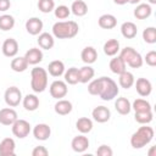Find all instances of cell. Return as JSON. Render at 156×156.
<instances>
[{
	"instance_id": "obj_1",
	"label": "cell",
	"mask_w": 156,
	"mask_h": 156,
	"mask_svg": "<svg viewBox=\"0 0 156 156\" xmlns=\"http://www.w3.org/2000/svg\"><path fill=\"white\" fill-rule=\"evenodd\" d=\"M79 32V26L74 21H58L52 26V35L57 39L74 38Z\"/></svg>"
},
{
	"instance_id": "obj_2",
	"label": "cell",
	"mask_w": 156,
	"mask_h": 156,
	"mask_svg": "<svg viewBox=\"0 0 156 156\" xmlns=\"http://www.w3.org/2000/svg\"><path fill=\"white\" fill-rule=\"evenodd\" d=\"M154 129L146 124L138 128L130 136V145L133 149H141L154 139Z\"/></svg>"
},
{
	"instance_id": "obj_3",
	"label": "cell",
	"mask_w": 156,
	"mask_h": 156,
	"mask_svg": "<svg viewBox=\"0 0 156 156\" xmlns=\"http://www.w3.org/2000/svg\"><path fill=\"white\" fill-rule=\"evenodd\" d=\"M30 88L34 93H43L48 88V71L43 67H34L30 72Z\"/></svg>"
},
{
	"instance_id": "obj_4",
	"label": "cell",
	"mask_w": 156,
	"mask_h": 156,
	"mask_svg": "<svg viewBox=\"0 0 156 156\" xmlns=\"http://www.w3.org/2000/svg\"><path fill=\"white\" fill-rule=\"evenodd\" d=\"M100 90H99V96L104 100V101H110L112 99H115L118 93V85L117 83L108 77H100Z\"/></svg>"
},
{
	"instance_id": "obj_5",
	"label": "cell",
	"mask_w": 156,
	"mask_h": 156,
	"mask_svg": "<svg viewBox=\"0 0 156 156\" xmlns=\"http://www.w3.org/2000/svg\"><path fill=\"white\" fill-rule=\"evenodd\" d=\"M119 57L132 68H140L144 63L143 56L132 46H126L119 51Z\"/></svg>"
},
{
	"instance_id": "obj_6",
	"label": "cell",
	"mask_w": 156,
	"mask_h": 156,
	"mask_svg": "<svg viewBox=\"0 0 156 156\" xmlns=\"http://www.w3.org/2000/svg\"><path fill=\"white\" fill-rule=\"evenodd\" d=\"M23 96H22V91L17 88V87H10L5 90L4 94V100L6 102L7 106L10 107H16L21 104Z\"/></svg>"
},
{
	"instance_id": "obj_7",
	"label": "cell",
	"mask_w": 156,
	"mask_h": 156,
	"mask_svg": "<svg viewBox=\"0 0 156 156\" xmlns=\"http://www.w3.org/2000/svg\"><path fill=\"white\" fill-rule=\"evenodd\" d=\"M12 127V134L20 139H24L26 136H28V134L30 133V124L28 121L26 119H16L15 123L11 126Z\"/></svg>"
},
{
	"instance_id": "obj_8",
	"label": "cell",
	"mask_w": 156,
	"mask_h": 156,
	"mask_svg": "<svg viewBox=\"0 0 156 156\" xmlns=\"http://www.w3.org/2000/svg\"><path fill=\"white\" fill-rule=\"evenodd\" d=\"M49 91H50V95L54 98V99H62L67 95L68 93V88H67V83L65 80H54L51 84H50V88H49Z\"/></svg>"
},
{
	"instance_id": "obj_9",
	"label": "cell",
	"mask_w": 156,
	"mask_h": 156,
	"mask_svg": "<svg viewBox=\"0 0 156 156\" xmlns=\"http://www.w3.org/2000/svg\"><path fill=\"white\" fill-rule=\"evenodd\" d=\"M17 118H18L17 112L10 106L0 110V124H2V126H12Z\"/></svg>"
},
{
	"instance_id": "obj_10",
	"label": "cell",
	"mask_w": 156,
	"mask_h": 156,
	"mask_svg": "<svg viewBox=\"0 0 156 156\" xmlns=\"http://www.w3.org/2000/svg\"><path fill=\"white\" fill-rule=\"evenodd\" d=\"M1 51L6 57H15L18 52V43L13 38H7L2 45H1Z\"/></svg>"
},
{
	"instance_id": "obj_11",
	"label": "cell",
	"mask_w": 156,
	"mask_h": 156,
	"mask_svg": "<svg viewBox=\"0 0 156 156\" xmlns=\"http://www.w3.org/2000/svg\"><path fill=\"white\" fill-rule=\"evenodd\" d=\"M134 85H135L136 93L143 98L149 96L152 91V84L146 78H138L136 82H134Z\"/></svg>"
},
{
	"instance_id": "obj_12",
	"label": "cell",
	"mask_w": 156,
	"mask_h": 156,
	"mask_svg": "<svg viewBox=\"0 0 156 156\" xmlns=\"http://www.w3.org/2000/svg\"><path fill=\"white\" fill-rule=\"evenodd\" d=\"M33 135L37 140L40 141H45L49 139V136L51 135V128L49 127V124L46 123H38L37 126H34L33 128Z\"/></svg>"
},
{
	"instance_id": "obj_13",
	"label": "cell",
	"mask_w": 156,
	"mask_h": 156,
	"mask_svg": "<svg viewBox=\"0 0 156 156\" xmlns=\"http://www.w3.org/2000/svg\"><path fill=\"white\" fill-rule=\"evenodd\" d=\"M71 146H72V150L78 152V154H82L84 151L88 150L89 147V139L84 135V134H80V135H77L72 139L71 141Z\"/></svg>"
},
{
	"instance_id": "obj_14",
	"label": "cell",
	"mask_w": 156,
	"mask_h": 156,
	"mask_svg": "<svg viewBox=\"0 0 156 156\" xmlns=\"http://www.w3.org/2000/svg\"><path fill=\"white\" fill-rule=\"evenodd\" d=\"M43 27H44V23L38 17H30L26 22V30L30 35H39L43 30Z\"/></svg>"
},
{
	"instance_id": "obj_15",
	"label": "cell",
	"mask_w": 156,
	"mask_h": 156,
	"mask_svg": "<svg viewBox=\"0 0 156 156\" xmlns=\"http://www.w3.org/2000/svg\"><path fill=\"white\" fill-rule=\"evenodd\" d=\"M91 116L95 122L98 123H105L110 119L111 112L106 106H98L91 111Z\"/></svg>"
},
{
	"instance_id": "obj_16",
	"label": "cell",
	"mask_w": 156,
	"mask_h": 156,
	"mask_svg": "<svg viewBox=\"0 0 156 156\" xmlns=\"http://www.w3.org/2000/svg\"><path fill=\"white\" fill-rule=\"evenodd\" d=\"M16 143L12 138H4L0 141V156H15Z\"/></svg>"
},
{
	"instance_id": "obj_17",
	"label": "cell",
	"mask_w": 156,
	"mask_h": 156,
	"mask_svg": "<svg viewBox=\"0 0 156 156\" xmlns=\"http://www.w3.org/2000/svg\"><path fill=\"white\" fill-rule=\"evenodd\" d=\"M24 57H26L28 65L35 66V65H38L39 62L43 61V51L39 48H30L29 50L26 51Z\"/></svg>"
},
{
	"instance_id": "obj_18",
	"label": "cell",
	"mask_w": 156,
	"mask_h": 156,
	"mask_svg": "<svg viewBox=\"0 0 156 156\" xmlns=\"http://www.w3.org/2000/svg\"><path fill=\"white\" fill-rule=\"evenodd\" d=\"M38 45L40 49H44V50H50L54 48L55 45V39H54V35L50 34V33H46V32H43L38 35Z\"/></svg>"
},
{
	"instance_id": "obj_19",
	"label": "cell",
	"mask_w": 156,
	"mask_h": 156,
	"mask_svg": "<svg viewBox=\"0 0 156 156\" xmlns=\"http://www.w3.org/2000/svg\"><path fill=\"white\" fill-rule=\"evenodd\" d=\"M54 110H55V112H56L57 115H60V116H66V115H68V113L72 112L73 105H72V102H71L69 100L58 99L57 102H56L55 106H54Z\"/></svg>"
},
{
	"instance_id": "obj_20",
	"label": "cell",
	"mask_w": 156,
	"mask_h": 156,
	"mask_svg": "<svg viewBox=\"0 0 156 156\" xmlns=\"http://www.w3.org/2000/svg\"><path fill=\"white\" fill-rule=\"evenodd\" d=\"M151 13H152V9L150 4H138L133 12L136 20H146L151 16Z\"/></svg>"
},
{
	"instance_id": "obj_21",
	"label": "cell",
	"mask_w": 156,
	"mask_h": 156,
	"mask_svg": "<svg viewBox=\"0 0 156 156\" xmlns=\"http://www.w3.org/2000/svg\"><path fill=\"white\" fill-rule=\"evenodd\" d=\"M99 27L102 29H112L117 26V18L111 13H104L98 20Z\"/></svg>"
},
{
	"instance_id": "obj_22",
	"label": "cell",
	"mask_w": 156,
	"mask_h": 156,
	"mask_svg": "<svg viewBox=\"0 0 156 156\" xmlns=\"http://www.w3.org/2000/svg\"><path fill=\"white\" fill-rule=\"evenodd\" d=\"M115 108H116V111H117L119 115L124 116V115H128V113L130 112V110H132V104H130V101H129L127 98L121 96V98H117V99H116V101H115Z\"/></svg>"
},
{
	"instance_id": "obj_23",
	"label": "cell",
	"mask_w": 156,
	"mask_h": 156,
	"mask_svg": "<svg viewBox=\"0 0 156 156\" xmlns=\"http://www.w3.org/2000/svg\"><path fill=\"white\" fill-rule=\"evenodd\" d=\"M136 33H138V28H136V24L130 22V21H127V22H123L122 26H121V34L126 38V39H133L136 37Z\"/></svg>"
},
{
	"instance_id": "obj_24",
	"label": "cell",
	"mask_w": 156,
	"mask_h": 156,
	"mask_svg": "<svg viewBox=\"0 0 156 156\" xmlns=\"http://www.w3.org/2000/svg\"><path fill=\"white\" fill-rule=\"evenodd\" d=\"M46 71H48V73H49L50 76H52V77H61V76L65 73V71H66L65 63H63L62 61H60V60H54V61H51V62L49 63Z\"/></svg>"
},
{
	"instance_id": "obj_25",
	"label": "cell",
	"mask_w": 156,
	"mask_h": 156,
	"mask_svg": "<svg viewBox=\"0 0 156 156\" xmlns=\"http://www.w3.org/2000/svg\"><path fill=\"white\" fill-rule=\"evenodd\" d=\"M80 58L85 65H91L98 58V52L93 46H85L80 52Z\"/></svg>"
},
{
	"instance_id": "obj_26",
	"label": "cell",
	"mask_w": 156,
	"mask_h": 156,
	"mask_svg": "<svg viewBox=\"0 0 156 156\" xmlns=\"http://www.w3.org/2000/svg\"><path fill=\"white\" fill-rule=\"evenodd\" d=\"M22 104H23L24 110H27V111H35L39 107L40 101H39V98L35 94H27L22 99Z\"/></svg>"
},
{
	"instance_id": "obj_27",
	"label": "cell",
	"mask_w": 156,
	"mask_h": 156,
	"mask_svg": "<svg viewBox=\"0 0 156 156\" xmlns=\"http://www.w3.org/2000/svg\"><path fill=\"white\" fill-rule=\"evenodd\" d=\"M71 12L77 17H83L88 13V5L84 0H76L71 5Z\"/></svg>"
},
{
	"instance_id": "obj_28",
	"label": "cell",
	"mask_w": 156,
	"mask_h": 156,
	"mask_svg": "<svg viewBox=\"0 0 156 156\" xmlns=\"http://www.w3.org/2000/svg\"><path fill=\"white\" fill-rule=\"evenodd\" d=\"M108 67H110L111 72L115 73V74H121L122 72H124V71L127 69V65H126V62L119 57V55H118V56H115L113 58H111V61H110V63H108Z\"/></svg>"
},
{
	"instance_id": "obj_29",
	"label": "cell",
	"mask_w": 156,
	"mask_h": 156,
	"mask_svg": "<svg viewBox=\"0 0 156 156\" xmlns=\"http://www.w3.org/2000/svg\"><path fill=\"white\" fill-rule=\"evenodd\" d=\"M10 66H11V69L12 71H15L17 73H21V72H24L28 68L29 65H28V62H27V60H26L24 56H17V57L15 56L11 60Z\"/></svg>"
},
{
	"instance_id": "obj_30",
	"label": "cell",
	"mask_w": 156,
	"mask_h": 156,
	"mask_svg": "<svg viewBox=\"0 0 156 156\" xmlns=\"http://www.w3.org/2000/svg\"><path fill=\"white\" fill-rule=\"evenodd\" d=\"M119 78H118V83L121 85V88L123 89H129L134 85V82H135V78L133 76L132 72H128L127 69L124 72H122L121 74H118Z\"/></svg>"
},
{
	"instance_id": "obj_31",
	"label": "cell",
	"mask_w": 156,
	"mask_h": 156,
	"mask_svg": "<svg viewBox=\"0 0 156 156\" xmlns=\"http://www.w3.org/2000/svg\"><path fill=\"white\" fill-rule=\"evenodd\" d=\"M63 77H65V82L69 85H74L79 83V68L69 67L67 71H65Z\"/></svg>"
},
{
	"instance_id": "obj_32",
	"label": "cell",
	"mask_w": 156,
	"mask_h": 156,
	"mask_svg": "<svg viewBox=\"0 0 156 156\" xmlns=\"http://www.w3.org/2000/svg\"><path fill=\"white\" fill-rule=\"evenodd\" d=\"M104 52L107 56H116L119 52V41L117 39H108L104 44Z\"/></svg>"
},
{
	"instance_id": "obj_33",
	"label": "cell",
	"mask_w": 156,
	"mask_h": 156,
	"mask_svg": "<svg viewBox=\"0 0 156 156\" xmlns=\"http://www.w3.org/2000/svg\"><path fill=\"white\" fill-rule=\"evenodd\" d=\"M94 74H95V71L90 65L80 67L79 68V83L85 84V83L90 82L94 78Z\"/></svg>"
},
{
	"instance_id": "obj_34",
	"label": "cell",
	"mask_w": 156,
	"mask_h": 156,
	"mask_svg": "<svg viewBox=\"0 0 156 156\" xmlns=\"http://www.w3.org/2000/svg\"><path fill=\"white\" fill-rule=\"evenodd\" d=\"M76 128L82 134H87V133L91 132V129H93V121L88 117H80L76 122Z\"/></svg>"
},
{
	"instance_id": "obj_35",
	"label": "cell",
	"mask_w": 156,
	"mask_h": 156,
	"mask_svg": "<svg viewBox=\"0 0 156 156\" xmlns=\"http://www.w3.org/2000/svg\"><path fill=\"white\" fill-rule=\"evenodd\" d=\"M132 108L135 112H144L151 110V104L145 99H135L132 104Z\"/></svg>"
},
{
	"instance_id": "obj_36",
	"label": "cell",
	"mask_w": 156,
	"mask_h": 156,
	"mask_svg": "<svg viewBox=\"0 0 156 156\" xmlns=\"http://www.w3.org/2000/svg\"><path fill=\"white\" fill-rule=\"evenodd\" d=\"M154 118V113L152 111H144V112H135L134 115V119L135 122H138L139 124H149Z\"/></svg>"
},
{
	"instance_id": "obj_37",
	"label": "cell",
	"mask_w": 156,
	"mask_h": 156,
	"mask_svg": "<svg viewBox=\"0 0 156 156\" xmlns=\"http://www.w3.org/2000/svg\"><path fill=\"white\" fill-rule=\"evenodd\" d=\"M15 27V18L11 15H1L0 16V29L1 30H10Z\"/></svg>"
},
{
	"instance_id": "obj_38",
	"label": "cell",
	"mask_w": 156,
	"mask_h": 156,
	"mask_svg": "<svg viewBox=\"0 0 156 156\" xmlns=\"http://www.w3.org/2000/svg\"><path fill=\"white\" fill-rule=\"evenodd\" d=\"M143 39L147 44H155L156 43V28L155 27H147L143 30Z\"/></svg>"
},
{
	"instance_id": "obj_39",
	"label": "cell",
	"mask_w": 156,
	"mask_h": 156,
	"mask_svg": "<svg viewBox=\"0 0 156 156\" xmlns=\"http://www.w3.org/2000/svg\"><path fill=\"white\" fill-rule=\"evenodd\" d=\"M38 9L43 13H50L55 9V0H39Z\"/></svg>"
},
{
	"instance_id": "obj_40",
	"label": "cell",
	"mask_w": 156,
	"mask_h": 156,
	"mask_svg": "<svg viewBox=\"0 0 156 156\" xmlns=\"http://www.w3.org/2000/svg\"><path fill=\"white\" fill-rule=\"evenodd\" d=\"M54 13L55 17L58 20H66L69 15H71V9L66 5H58L54 9Z\"/></svg>"
},
{
	"instance_id": "obj_41",
	"label": "cell",
	"mask_w": 156,
	"mask_h": 156,
	"mask_svg": "<svg viewBox=\"0 0 156 156\" xmlns=\"http://www.w3.org/2000/svg\"><path fill=\"white\" fill-rule=\"evenodd\" d=\"M99 90H100V80L99 78L96 79H91L88 84V93L90 95H99Z\"/></svg>"
},
{
	"instance_id": "obj_42",
	"label": "cell",
	"mask_w": 156,
	"mask_h": 156,
	"mask_svg": "<svg viewBox=\"0 0 156 156\" xmlns=\"http://www.w3.org/2000/svg\"><path fill=\"white\" fill-rule=\"evenodd\" d=\"M143 60L146 62V65H149V66H151V67H155V66H156V51H155V50L149 51V52L145 55V57H144Z\"/></svg>"
},
{
	"instance_id": "obj_43",
	"label": "cell",
	"mask_w": 156,
	"mask_h": 156,
	"mask_svg": "<svg viewBox=\"0 0 156 156\" xmlns=\"http://www.w3.org/2000/svg\"><path fill=\"white\" fill-rule=\"evenodd\" d=\"M96 155H99V156H112L113 155V151H112V149L108 145H105L104 144V145H100L98 147Z\"/></svg>"
},
{
	"instance_id": "obj_44",
	"label": "cell",
	"mask_w": 156,
	"mask_h": 156,
	"mask_svg": "<svg viewBox=\"0 0 156 156\" xmlns=\"http://www.w3.org/2000/svg\"><path fill=\"white\" fill-rule=\"evenodd\" d=\"M49 151L45 146H35L32 150V156H48Z\"/></svg>"
},
{
	"instance_id": "obj_45",
	"label": "cell",
	"mask_w": 156,
	"mask_h": 156,
	"mask_svg": "<svg viewBox=\"0 0 156 156\" xmlns=\"http://www.w3.org/2000/svg\"><path fill=\"white\" fill-rule=\"evenodd\" d=\"M11 7L10 0H0V12H5Z\"/></svg>"
},
{
	"instance_id": "obj_46",
	"label": "cell",
	"mask_w": 156,
	"mask_h": 156,
	"mask_svg": "<svg viewBox=\"0 0 156 156\" xmlns=\"http://www.w3.org/2000/svg\"><path fill=\"white\" fill-rule=\"evenodd\" d=\"M113 2H115L116 5H124V4L128 2V0H113Z\"/></svg>"
},
{
	"instance_id": "obj_47",
	"label": "cell",
	"mask_w": 156,
	"mask_h": 156,
	"mask_svg": "<svg viewBox=\"0 0 156 156\" xmlns=\"http://www.w3.org/2000/svg\"><path fill=\"white\" fill-rule=\"evenodd\" d=\"M128 2H129V4H132V5H136V4H139V2H140V0H128Z\"/></svg>"
},
{
	"instance_id": "obj_48",
	"label": "cell",
	"mask_w": 156,
	"mask_h": 156,
	"mask_svg": "<svg viewBox=\"0 0 156 156\" xmlns=\"http://www.w3.org/2000/svg\"><path fill=\"white\" fill-rule=\"evenodd\" d=\"M154 152H155V147L152 146V149L150 150V152H149V155H150V156H154Z\"/></svg>"
},
{
	"instance_id": "obj_49",
	"label": "cell",
	"mask_w": 156,
	"mask_h": 156,
	"mask_svg": "<svg viewBox=\"0 0 156 156\" xmlns=\"http://www.w3.org/2000/svg\"><path fill=\"white\" fill-rule=\"evenodd\" d=\"M147 1H149L150 5H155L156 4V0H147Z\"/></svg>"
},
{
	"instance_id": "obj_50",
	"label": "cell",
	"mask_w": 156,
	"mask_h": 156,
	"mask_svg": "<svg viewBox=\"0 0 156 156\" xmlns=\"http://www.w3.org/2000/svg\"><path fill=\"white\" fill-rule=\"evenodd\" d=\"M0 48H1V44H0Z\"/></svg>"
}]
</instances>
